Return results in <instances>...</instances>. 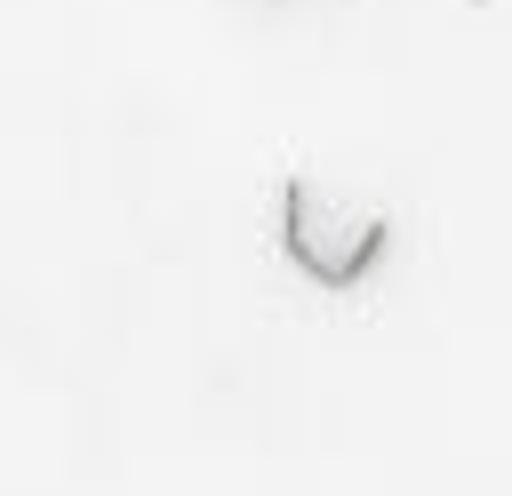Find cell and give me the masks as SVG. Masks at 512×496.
Here are the masks:
<instances>
[{
	"label": "cell",
	"mask_w": 512,
	"mask_h": 496,
	"mask_svg": "<svg viewBox=\"0 0 512 496\" xmlns=\"http://www.w3.org/2000/svg\"><path fill=\"white\" fill-rule=\"evenodd\" d=\"M280 248H288V264H296L312 288L344 296V288H360V280L384 264L392 216L368 208V200L320 192L312 176H288V184H280Z\"/></svg>",
	"instance_id": "6da1fadb"
}]
</instances>
